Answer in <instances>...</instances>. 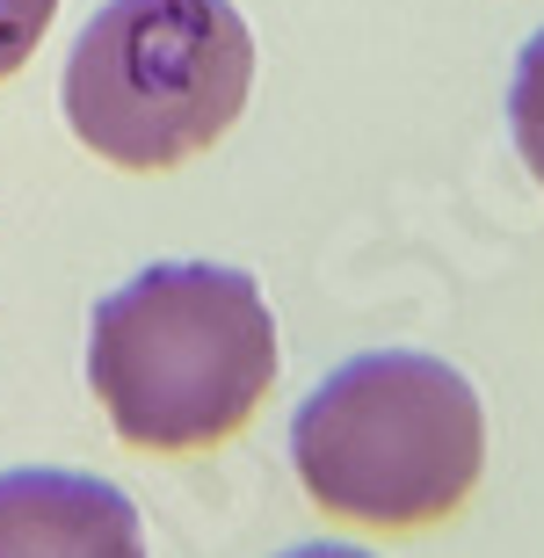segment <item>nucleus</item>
<instances>
[{
  "label": "nucleus",
  "mask_w": 544,
  "mask_h": 558,
  "mask_svg": "<svg viewBox=\"0 0 544 558\" xmlns=\"http://www.w3.org/2000/svg\"><path fill=\"white\" fill-rule=\"evenodd\" d=\"M87 385L131 450H210L276 385V312L247 269L153 262L95 305Z\"/></svg>",
  "instance_id": "obj_1"
},
{
  "label": "nucleus",
  "mask_w": 544,
  "mask_h": 558,
  "mask_svg": "<svg viewBox=\"0 0 544 558\" xmlns=\"http://www.w3.org/2000/svg\"><path fill=\"white\" fill-rule=\"evenodd\" d=\"M486 407L428 349H363L291 414L298 486L363 530H428L480 486Z\"/></svg>",
  "instance_id": "obj_2"
},
{
  "label": "nucleus",
  "mask_w": 544,
  "mask_h": 558,
  "mask_svg": "<svg viewBox=\"0 0 544 558\" xmlns=\"http://www.w3.org/2000/svg\"><path fill=\"white\" fill-rule=\"evenodd\" d=\"M254 37L232 0H102L65 59V124L109 167H182L240 124Z\"/></svg>",
  "instance_id": "obj_3"
},
{
  "label": "nucleus",
  "mask_w": 544,
  "mask_h": 558,
  "mask_svg": "<svg viewBox=\"0 0 544 558\" xmlns=\"http://www.w3.org/2000/svg\"><path fill=\"white\" fill-rule=\"evenodd\" d=\"M0 558H146L138 500L102 472H0Z\"/></svg>",
  "instance_id": "obj_4"
},
{
  "label": "nucleus",
  "mask_w": 544,
  "mask_h": 558,
  "mask_svg": "<svg viewBox=\"0 0 544 558\" xmlns=\"http://www.w3.org/2000/svg\"><path fill=\"white\" fill-rule=\"evenodd\" d=\"M508 131H516V153H523V167L544 182V29L523 44V59H516V87H508Z\"/></svg>",
  "instance_id": "obj_5"
},
{
  "label": "nucleus",
  "mask_w": 544,
  "mask_h": 558,
  "mask_svg": "<svg viewBox=\"0 0 544 558\" xmlns=\"http://www.w3.org/2000/svg\"><path fill=\"white\" fill-rule=\"evenodd\" d=\"M51 15H59V0H0V81L29 65V51L44 44Z\"/></svg>",
  "instance_id": "obj_6"
},
{
  "label": "nucleus",
  "mask_w": 544,
  "mask_h": 558,
  "mask_svg": "<svg viewBox=\"0 0 544 558\" xmlns=\"http://www.w3.org/2000/svg\"><path fill=\"white\" fill-rule=\"evenodd\" d=\"M276 558H377V551H363V544H291V551H276Z\"/></svg>",
  "instance_id": "obj_7"
}]
</instances>
